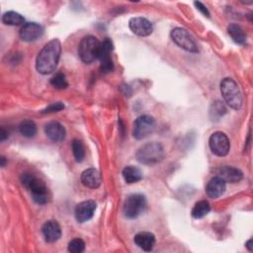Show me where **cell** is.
Wrapping results in <instances>:
<instances>
[{"label": "cell", "mask_w": 253, "mask_h": 253, "mask_svg": "<svg viewBox=\"0 0 253 253\" xmlns=\"http://www.w3.org/2000/svg\"><path fill=\"white\" fill-rule=\"evenodd\" d=\"M226 189V183L218 176L212 177L206 186V193L211 199L219 198Z\"/></svg>", "instance_id": "obj_16"}, {"label": "cell", "mask_w": 253, "mask_h": 253, "mask_svg": "<svg viewBox=\"0 0 253 253\" xmlns=\"http://www.w3.org/2000/svg\"><path fill=\"white\" fill-rule=\"evenodd\" d=\"M211 211V205L206 200H201L197 202L192 209V215L195 218H202L206 216Z\"/></svg>", "instance_id": "obj_23"}, {"label": "cell", "mask_w": 253, "mask_h": 253, "mask_svg": "<svg viewBox=\"0 0 253 253\" xmlns=\"http://www.w3.org/2000/svg\"><path fill=\"white\" fill-rule=\"evenodd\" d=\"M7 137H8V132L5 130L4 127H1V130H0V140L4 141Z\"/></svg>", "instance_id": "obj_30"}, {"label": "cell", "mask_w": 253, "mask_h": 253, "mask_svg": "<svg viewBox=\"0 0 253 253\" xmlns=\"http://www.w3.org/2000/svg\"><path fill=\"white\" fill-rule=\"evenodd\" d=\"M44 132L46 136L54 142H60L64 140L66 136V130L64 126L56 121H51L47 123L44 126Z\"/></svg>", "instance_id": "obj_15"}, {"label": "cell", "mask_w": 253, "mask_h": 253, "mask_svg": "<svg viewBox=\"0 0 253 253\" xmlns=\"http://www.w3.org/2000/svg\"><path fill=\"white\" fill-rule=\"evenodd\" d=\"M42 232L44 240L48 243L57 241L61 236V228L56 220H47L42 226Z\"/></svg>", "instance_id": "obj_14"}, {"label": "cell", "mask_w": 253, "mask_h": 253, "mask_svg": "<svg viewBox=\"0 0 253 253\" xmlns=\"http://www.w3.org/2000/svg\"><path fill=\"white\" fill-rule=\"evenodd\" d=\"M67 249L71 253H81L85 250V242L81 238H74L69 241Z\"/></svg>", "instance_id": "obj_27"}, {"label": "cell", "mask_w": 253, "mask_h": 253, "mask_svg": "<svg viewBox=\"0 0 253 253\" xmlns=\"http://www.w3.org/2000/svg\"><path fill=\"white\" fill-rule=\"evenodd\" d=\"M72 153L76 162H82L85 158V147L81 140L73 139L71 143Z\"/></svg>", "instance_id": "obj_25"}, {"label": "cell", "mask_w": 253, "mask_h": 253, "mask_svg": "<svg viewBox=\"0 0 253 253\" xmlns=\"http://www.w3.org/2000/svg\"><path fill=\"white\" fill-rule=\"evenodd\" d=\"M217 176L225 183H237L242 180L243 173L235 167L225 165L217 169Z\"/></svg>", "instance_id": "obj_18"}, {"label": "cell", "mask_w": 253, "mask_h": 253, "mask_svg": "<svg viewBox=\"0 0 253 253\" xmlns=\"http://www.w3.org/2000/svg\"><path fill=\"white\" fill-rule=\"evenodd\" d=\"M0 160H1V166H2V167H4V166H5V163H6V159H5V157H4V156H1Z\"/></svg>", "instance_id": "obj_32"}, {"label": "cell", "mask_w": 253, "mask_h": 253, "mask_svg": "<svg viewBox=\"0 0 253 253\" xmlns=\"http://www.w3.org/2000/svg\"><path fill=\"white\" fill-rule=\"evenodd\" d=\"M154 129L155 120L149 115H142L134 121L132 134L136 139H143L151 134Z\"/></svg>", "instance_id": "obj_9"}, {"label": "cell", "mask_w": 253, "mask_h": 253, "mask_svg": "<svg viewBox=\"0 0 253 253\" xmlns=\"http://www.w3.org/2000/svg\"><path fill=\"white\" fill-rule=\"evenodd\" d=\"M227 33L234 42L238 44H244L246 42V34L244 30L237 24H229L227 27Z\"/></svg>", "instance_id": "obj_21"}, {"label": "cell", "mask_w": 253, "mask_h": 253, "mask_svg": "<svg viewBox=\"0 0 253 253\" xmlns=\"http://www.w3.org/2000/svg\"><path fill=\"white\" fill-rule=\"evenodd\" d=\"M245 246L246 248L249 250V251H253V245H252V239H249L246 243H245Z\"/></svg>", "instance_id": "obj_31"}, {"label": "cell", "mask_w": 253, "mask_h": 253, "mask_svg": "<svg viewBox=\"0 0 253 253\" xmlns=\"http://www.w3.org/2000/svg\"><path fill=\"white\" fill-rule=\"evenodd\" d=\"M171 39L177 45H179L181 48L187 51L194 52V53L199 51V47L195 39L186 29H183V28L173 29L171 31Z\"/></svg>", "instance_id": "obj_7"}, {"label": "cell", "mask_w": 253, "mask_h": 253, "mask_svg": "<svg viewBox=\"0 0 253 253\" xmlns=\"http://www.w3.org/2000/svg\"><path fill=\"white\" fill-rule=\"evenodd\" d=\"M220 92L225 103L234 110H239L243 104L242 93L237 83L231 78H224L220 82Z\"/></svg>", "instance_id": "obj_4"}, {"label": "cell", "mask_w": 253, "mask_h": 253, "mask_svg": "<svg viewBox=\"0 0 253 253\" xmlns=\"http://www.w3.org/2000/svg\"><path fill=\"white\" fill-rule=\"evenodd\" d=\"M128 27L133 34L139 37H147L153 32L151 22L143 17L131 18L128 22Z\"/></svg>", "instance_id": "obj_12"}, {"label": "cell", "mask_w": 253, "mask_h": 253, "mask_svg": "<svg viewBox=\"0 0 253 253\" xmlns=\"http://www.w3.org/2000/svg\"><path fill=\"white\" fill-rule=\"evenodd\" d=\"M113 51V42L109 38L100 42L97 59L100 60V70L103 73H109L114 70V62L111 56Z\"/></svg>", "instance_id": "obj_8"}, {"label": "cell", "mask_w": 253, "mask_h": 253, "mask_svg": "<svg viewBox=\"0 0 253 253\" xmlns=\"http://www.w3.org/2000/svg\"><path fill=\"white\" fill-rule=\"evenodd\" d=\"M19 130L25 137H34L37 134V125L32 120H24L19 125Z\"/></svg>", "instance_id": "obj_24"}, {"label": "cell", "mask_w": 253, "mask_h": 253, "mask_svg": "<svg viewBox=\"0 0 253 253\" xmlns=\"http://www.w3.org/2000/svg\"><path fill=\"white\" fill-rule=\"evenodd\" d=\"M209 145L213 154L216 156H225L230 149V142L227 135L221 131L211 133L209 138Z\"/></svg>", "instance_id": "obj_10"}, {"label": "cell", "mask_w": 253, "mask_h": 253, "mask_svg": "<svg viewBox=\"0 0 253 253\" xmlns=\"http://www.w3.org/2000/svg\"><path fill=\"white\" fill-rule=\"evenodd\" d=\"M100 42L94 36L84 37L78 45V55L80 59L87 64L92 63L97 59Z\"/></svg>", "instance_id": "obj_5"}, {"label": "cell", "mask_w": 253, "mask_h": 253, "mask_svg": "<svg viewBox=\"0 0 253 253\" xmlns=\"http://www.w3.org/2000/svg\"><path fill=\"white\" fill-rule=\"evenodd\" d=\"M43 34V28L38 24V23H34V22H29L26 23L22 26V28L20 29V38L24 41V42H34L37 41L39 38H41Z\"/></svg>", "instance_id": "obj_13"}, {"label": "cell", "mask_w": 253, "mask_h": 253, "mask_svg": "<svg viewBox=\"0 0 253 253\" xmlns=\"http://www.w3.org/2000/svg\"><path fill=\"white\" fill-rule=\"evenodd\" d=\"M81 183L90 189H97L100 187L102 178L100 172L95 168H88L81 174Z\"/></svg>", "instance_id": "obj_17"}, {"label": "cell", "mask_w": 253, "mask_h": 253, "mask_svg": "<svg viewBox=\"0 0 253 253\" xmlns=\"http://www.w3.org/2000/svg\"><path fill=\"white\" fill-rule=\"evenodd\" d=\"M63 109H64V105L61 102H55V103H52V104L48 105L47 107H45L43 110L41 111V113L42 114H50V113L59 112Z\"/></svg>", "instance_id": "obj_28"}, {"label": "cell", "mask_w": 253, "mask_h": 253, "mask_svg": "<svg viewBox=\"0 0 253 253\" xmlns=\"http://www.w3.org/2000/svg\"><path fill=\"white\" fill-rule=\"evenodd\" d=\"M146 208V199L141 194H131L124 202L123 212L126 218L133 219L139 216Z\"/></svg>", "instance_id": "obj_6"}, {"label": "cell", "mask_w": 253, "mask_h": 253, "mask_svg": "<svg viewBox=\"0 0 253 253\" xmlns=\"http://www.w3.org/2000/svg\"><path fill=\"white\" fill-rule=\"evenodd\" d=\"M50 84H51L52 87H54L57 90H63V89H66L68 87L66 77L62 72L55 73L50 78Z\"/></svg>", "instance_id": "obj_26"}, {"label": "cell", "mask_w": 253, "mask_h": 253, "mask_svg": "<svg viewBox=\"0 0 253 253\" xmlns=\"http://www.w3.org/2000/svg\"><path fill=\"white\" fill-rule=\"evenodd\" d=\"M122 174H123V177H124L125 181L127 184L136 183V182H138L142 179V173H141L140 169L135 167V166H132V165L126 166L123 169Z\"/></svg>", "instance_id": "obj_20"}, {"label": "cell", "mask_w": 253, "mask_h": 253, "mask_svg": "<svg viewBox=\"0 0 253 253\" xmlns=\"http://www.w3.org/2000/svg\"><path fill=\"white\" fill-rule=\"evenodd\" d=\"M164 148L161 143L152 141L140 146L136 153V160L144 165H153L159 163L164 158Z\"/></svg>", "instance_id": "obj_3"}, {"label": "cell", "mask_w": 253, "mask_h": 253, "mask_svg": "<svg viewBox=\"0 0 253 253\" xmlns=\"http://www.w3.org/2000/svg\"><path fill=\"white\" fill-rule=\"evenodd\" d=\"M133 241L135 245L143 251H151L155 244V236L151 232L141 231L134 236Z\"/></svg>", "instance_id": "obj_19"}, {"label": "cell", "mask_w": 253, "mask_h": 253, "mask_svg": "<svg viewBox=\"0 0 253 253\" xmlns=\"http://www.w3.org/2000/svg\"><path fill=\"white\" fill-rule=\"evenodd\" d=\"M2 22L9 26H21L25 24V19L21 14L15 11H8L3 14Z\"/></svg>", "instance_id": "obj_22"}, {"label": "cell", "mask_w": 253, "mask_h": 253, "mask_svg": "<svg viewBox=\"0 0 253 253\" xmlns=\"http://www.w3.org/2000/svg\"><path fill=\"white\" fill-rule=\"evenodd\" d=\"M194 4H195V6L197 7V9H198L202 14H204V15L207 16V17H210V13H209L207 7H206L203 3H201V2H195Z\"/></svg>", "instance_id": "obj_29"}, {"label": "cell", "mask_w": 253, "mask_h": 253, "mask_svg": "<svg viewBox=\"0 0 253 253\" xmlns=\"http://www.w3.org/2000/svg\"><path fill=\"white\" fill-rule=\"evenodd\" d=\"M97 205L93 200H87L79 203L74 211L75 218L78 222L83 223L91 219L95 213Z\"/></svg>", "instance_id": "obj_11"}, {"label": "cell", "mask_w": 253, "mask_h": 253, "mask_svg": "<svg viewBox=\"0 0 253 253\" xmlns=\"http://www.w3.org/2000/svg\"><path fill=\"white\" fill-rule=\"evenodd\" d=\"M22 184L31 192L35 203L44 205L48 201V191L44 183L31 173H24L21 176Z\"/></svg>", "instance_id": "obj_2"}, {"label": "cell", "mask_w": 253, "mask_h": 253, "mask_svg": "<svg viewBox=\"0 0 253 253\" xmlns=\"http://www.w3.org/2000/svg\"><path fill=\"white\" fill-rule=\"evenodd\" d=\"M61 53V44L57 39L48 42L39 52L36 59L37 70L43 75L53 72L58 64Z\"/></svg>", "instance_id": "obj_1"}]
</instances>
